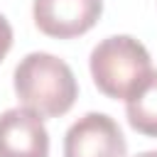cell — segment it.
I'll return each mask as SVG.
<instances>
[{
    "mask_svg": "<svg viewBox=\"0 0 157 157\" xmlns=\"http://www.w3.org/2000/svg\"><path fill=\"white\" fill-rule=\"evenodd\" d=\"M15 93L39 118H59L71 110L78 86L66 61L47 52H32L15 69Z\"/></svg>",
    "mask_w": 157,
    "mask_h": 157,
    "instance_id": "6da1fadb",
    "label": "cell"
},
{
    "mask_svg": "<svg viewBox=\"0 0 157 157\" xmlns=\"http://www.w3.org/2000/svg\"><path fill=\"white\" fill-rule=\"evenodd\" d=\"M152 74L150 52L128 34L98 42L91 52V76L108 98H132Z\"/></svg>",
    "mask_w": 157,
    "mask_h": 157,
    "instance_id": "7a4b0ae2",
    "label": "cell"
},
{
    "mask_svg": "<svg viewBox=\"0 0 157 157\" xmlns=\"http://www.w3.org/2000/svg\"><path fill=\"white\" fill-rule=\"evenodd\" d=\"M120 125L105 113H86L64 137V157H125Z\"/></svg>",
    "mask_w": 157,
    "mask_h": 157,
    "instance_id": "3957f363",
    "label": "cell"
},
{
    "mask_svg": "<svg viewBox=\"0 0 157 157\" xmlns=\"http://www.w3.org/2000/svg\"><path fill=\"white\" fill-rule=\"evenodd\" d=\"M34 25L56 39H71L88 32L101 12L103 0H34Z\"/></svg>",
    "mask_w": 157,
    "mask_h": 157,
    "instance_id": "277c9868",
    "label": "cell"
},
{
    "mask_svg": "<svg viewBox=\"0 0 157 157\" xmlns=\"http://www.w3.org/2000/svg\"><path fill=\"white\" fill-rule=\"evenodd\" d=\"M49 132L29 108H10L0 115V157H47Z\"/></svg>",
    "mask_w": 157,
    "mask_h": 157,
    "instance_id": "5b68a950",
    "label": "cell"
},
{
    "mask_svg": "<svg viewBox=\"0 0 157 157\" xmlns=\"http://www.w3.org/2000/svg\"><path fill=\"white\" fill-rule=\"evenodd\" d=\"M125 113L132 130L147 137H157V71H152L145 86L132 98H128Z\"/></svg>",
    "mask_w": 157,
    "mask_h": 157,
    "instance_id": "8992f818",
    "label": "cell"
},
{
    "mask_svg": "<svg viewBox=\"0 0 157 157\" xmlns=\"http://www.w3.org/2000/svg\"><path fill=\"white\" fill-rule=\"evenodd\" d=\"M10 47H12V27H10V22L0 15V61L5 59V54L10 52Z\"/></svg>",
    "mask_w": 157,
    "mask_h": 157,
    "instance_id": "52a82bcc",
    "label": "cell"
},
{
    "mask_svg": "<svg viewBox=\"0 0 157 157\" xmlns=\"http://www.w3.org/2000/svg\"><path fill=\"white\" fill-rule=\"evenodd\" d=\"M135 157H157V150H150V152H140V155H135Z\"/></svg>",
    "mask_w": 157,
    "mask_h": 157,
    "instance_id": "ba28073f",
    "label": "cell"
}]
</instances>
